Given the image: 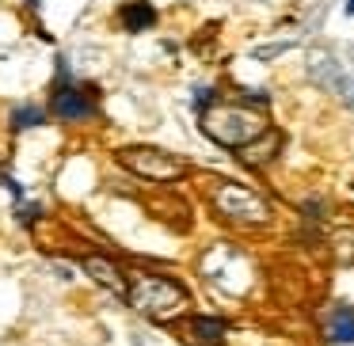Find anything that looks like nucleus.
<instances>
[{
    "label": "nucleus",
    "instance_id": "nucleus-12",
    "mask_svg": "<svg viewBox=\"0 0 354 346\" xmlns=\"http://www.w3.org/2000/svg\"><path fill=\"white\" fill-rule=\"evenodd\" d=\"M118 16H122V27L130 35L149 31V27H156V19H160L149 0H130V4H122V12H118Z\"/></svg>",
    "mask_w": 354,
    "mask_h": 346
},
{
    "label": "nucleus",
    "instance_id": "nucleus-11",
    "mask_svg": "<svg viewBox=\"0 0 354 346\" xmlns=\"http://www.w3.org/2000/svg\"><path fill=\"white\" fill-rule=\"evenodd\" d=\"M282 145H286L282 130H267L263 137H255L252 145H244V148H240L236 156L248 164V168H267V164L274 160L278 153H282Z\"/></svg>",
    "mask_w": 354,
    "mask_h": 346
},
{
    "label": "nucleus",
    "instance_id": "nucleus-16",
    "mask_svg": "<svg viewBox=\"0 0 354 346\" xmlns=\"http://www.w3.org/2000/svg\"><path fill=\"white\" fill-rule=\"evenodd\" d=\"M42 217V206L39 202H16V221L19 224H35Z\"/></svg>",
    "mask_w": 354,
    "mask_h": 346
},
{
    "label": "nucleus",
    "instance_id": "nucleus-8",
    "mask_svg": "<svg viewBox=\"0 0 354 346\" xmlns=\"http://www.w3.org/2000/svg\"><path fill=\"white\" fill-rule=\"evenodd\" d=\"M80 270H84L88 278H92L95 285H103V289L111 293V297H130V278H126V270L118 267L111 255H100V251H84L80 255Z\"/></svg>",
    "mask_w": 354,
    "mask_h": 346
},
{
    "label": "nucleus",
    "instance_id": "nucleus-5",
    "mask_svg": "<svg viewBox=\"0 0 354 346\" xmlns=\"http://www.w3.org/2000/svg\"><path fill=\"white\" fill-rule=\"evenodd\" d=\"M202 274L217 285L221 293H248L255 282V267L240 247H229V244H217L214 251H206L202 259Z\"/></svg>",
    "mask_w": 354,
    "mask_h": 346
},
{
    "label": "nucleus",
    "instance_id": "nucleus-1",
    "mask_svg": "<svg viewBox=\"0 0 354 346\" xmlns=\"http://www.w3.org/2000/svg\"><path fill=\"white\" fill-rule=\"evenodd\" d=\"M198 130L206 133L214 145L240 153L244 145H252L255 137L270 130L263 107H244V103H214L209 110L198 115Z\"/></svg>",
    "mask_w": 354,
    "mask_h": 346
},
{
    "label": "nucleus",
    "instance_id": "nucleus-2",
    "mask_svg": "<svg viewBox=\"0 0 354 346\" xmlns=\"http://www.w3.org/2000/svg\"><path fill=\"white\" fill-rule=\"evenodd\" d=\"M126 300L133 305V312L149 316V320H156V323H171L191 308L187 285L176 282V278H168V274H153V270H138V274L130 278V297Z\"/></svg>",
    "mask_w": 354,
    "mask_h": 346
},
{
    "label": "nucleus",
    "instance_id": "nucleus-7",
    "mask_svg": "<svg viewBox=\"0 0 354 346\" xmlns=\"http://www.w3.org/2000/svg\"><path fill=\"white\" fill-rule=\"evenodd\" d=\"M308 77L320 88H328L331 95H339L343 103L354 107V65L339 61L328 50H316V54H308Z\"/></svg>",
    "mask_w": 354,
    "mask_h": 346
},
{
    "label": "nucleus",
    "instance_id": "nucleus-3",
    "mask_svg": "<svg viewBox=\"0 0 354 346\" xmlns=\"http://www.w3.org/2000/svg\"><path fill=\"white\" fill-rule=\"evenodd\" d=\"M209 209L236 229H267L274 221V206H270L267 194L252 191L244 183H229V179L209 186Z\"/></svg>",
    "mask_w": 354,
    "mask_h": 346
},
{
    "label": "nucleus",
    "instance_id": "nucleus-6",
    "mask_svg": "<svg viewBox=\"0 0 354 346\" xmlns=\"http://www.w3.org/2000/svg\"><path fill=\"white\" fill-rule=\"evenodd\" d=\"M50 110L62 122H88V118H95V88L77 84L69 77L65 61H57V84H54V95H50Z\"/></svg>",
    "mask_w": 354,
    "mask_h": 346
},
{
    "label": "nucleus",
    "instance_id": "nucleus-9",
    "mask_svg": "<svg viewBox=\"0 0 354 346\" xmlns=\"http://www.w3.org/2000/svg\"><path fill=\"white\" fill-rule=\"evenodd\" d=\"M320 343L324 346H354V305H335L320 316Z\"/></svg>",
    "mask_w": 354,
    "mask_h": 346
},
{
    "label": "nucleus",
    "instance_id": "nucleus-17",
    "mask_svg": "<svg viewBox=\"0 0 354 346\" xmlns=\"http://www.w3.org/2000/svg\"><path fill=\"white\" fill-rule=\"evenodd\" d=\"M217 103V88H194V110H209Z\"/></svg>",
    "mask_w": 354,
    "mask_h": 346
},
{
    "label": "nucleus",
    "instance_id": "nucleus-14",
    "mask_svg": "<svg viewBox=\"0 0 354 346\" xmlns=\"http://www.w3.org/2000/svg\"><path fill=\"white\" fill-rule=\"evenodd\" d=\"M301 213H305L313 224H324L331 217V202L328 198H316V194H313V198H301Z\"/></svg>",
    "mask_w": 354,
    "mask_h": 346
},
{
    "label": "nucleus",
    "instance_id": "nucleus-13",
    "mask_svg": "<svg viewBox=\"0 0 354 346\" xmlns=\"http://www.w3.org/2000/svg\"><path fill=\"white\" fill-rule=\"evenodd\" d=\"M328 244H331V259L354 262V229H335Z\"/></svg>",
    "mask_w": 354,
    "mask_h": 346
},
{
    "label": "nucleus",
    "instance_id": "nucleus-15",
    "mask_svg": "<svg viewBox=\"0 0 354 346\" xmlns=\"http://www.w3.org/2000/svg\"><path fill=\"white\" fill-rule=\"evenodd\" d=\"M42 122H46V115H42V110L39 107H16V110H12V130H27V126H42Z\"/></svg>",
    "mask_w": 354,
    "mask_h": 346
},
{
    "label": "nucleus",
    "instance_id": "nucleus-19",
    "mask_svg": "<svg viewBox=\"0 0 354 346\" xmlns=\"http://www.w3.org/2000/svg\"><path fill=\"white\" fill-rule=\"evenodd\" d=\"M133 346H153V343H149V338L141 335V331H133Z\"/></svg>",
    "mask_w": 354,
    "mask_h": 346
},
{
    "label": "nucleus",
    "instance_id": "nucleus-20",
    "mask_svg": "<svg viewBox=\"0 0 354 346\" xmlns=\"http://www.w3.org/2000/svg\"><path fill=\"white\" fill-rule=\"evenodd\" d=\"M343 12H346V16H354V0H346V8H343Z\"/></svg>",
    "mask_w": 354,
    "mask_h": 346
},
{
    "label": "nucleus",
    "instance_id": "nucleus-10",
    "mask_svg": "<svg viewBox=\"0 0 354 346\" xmlns=\"http://www.w3.org/2000/svg\"><path fill=\"white\" fill-rule=\"evenodd\" d=\"M232 323L225 320V316H187V338H191L194 346H221L225 338H229Z\"/></svg>",
    "mask_w": 354,
    "mask_h": 346
},
{
    "label": "nucleus",
    "instance_id": "nucleus-4",
    "mask_svg": "<svg viewBox=\"0 0 354 346\" xmlns=\"http://www.w3.org/2000/svg\"><path fill=\"white\" fill-rule=\"evenodd\" d=\"M115 160L122 164L130 175L145 179V183H179L187 179V160L168 148H156V145H122L115 153Z\"/></svg>",
    "mask_w": 354,
    "mask_h": 346
},
{
    "label": "nucleus",
    "instance_id": "nucleus-18",
    "mask_svg": "<svg viewBox=\"0 0 354 346\" xmlns=\"http://www.w3.org/2000/svg\"><path fill=\"white\" fill-rule=\"evenodd\" d=\"M286 46H290V42H274V46H259V50H255V57H259V61H270V57H274V54H282Z\"/></svg>",
    "mask_w": 354,
    "mask_h": 346
}]
</instances>
